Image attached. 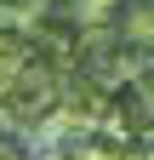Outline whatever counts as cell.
I'll use <instances>...</instances> for the list:
<instances>
[]
</instances>
